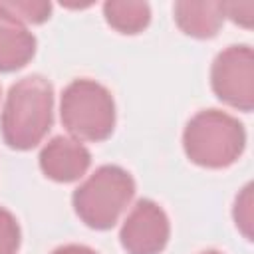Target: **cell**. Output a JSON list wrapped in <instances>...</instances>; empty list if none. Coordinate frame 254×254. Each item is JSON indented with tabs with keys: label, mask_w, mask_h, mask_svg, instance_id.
Segmentation results:
<instances>
[{
	"label": "cell",
	"mask_w": 254,
	"mask_h": 254,
	"mask_svg": "<svg viewBox=\"0 0 254 254\" xmlns=\"http://www.w3.org/2000/svg\"><path fill=\"white\" fill-rule=\"evenodd\" d=\"M185 151L189 159L202 167H228L244 149L242 123L222 111L208 109L194 115L185 129Z\"/></svg>",
	"instance_id": "cell-2"
},
{
	"label": "cell",
	"mask_w": 254,
	"mask_h": 254,
	"mask_svg": "<svg viewBox=\"0 0 254 254\" xmlns=\"http://www.w3.org/2000/svg\"><path fill=\"white\" fill-rule=\"evenodd\" d=\"M62 123L77 139H107L115 125V103L111 93L91 79L71 81L62 95Z\"/></svg>",
	"instance_id": "cell-4"
},
{
	"label": "cell",
	"mask_w": 254,
	"mask_h": 254,
	"mask_svg": "<svg viewBox=\"0 0 254 254\" xmlns=\"http://www.w3.org/2000/svg\"><path fill=\"white\" fill-rule=\"evenodd\" d=\"M2 8L12 14L20 22H32L40 24L50 18L52 4L50 2H0Z\"/></svg>",
	"instance_id": "cell-11"
},
{
	"label": "cell",
	"mask_w": 254,
	"mask_h": 254,
	"mask_svg": "<svg viewBox=\"0 0 254 254\" xmlns=\"http://www.w3.org/2000/svg\"><path fill=\"white\" fill-rule=\"evenodd\" d=\"M103 14L105 20L123 34L141 32L151 18L149 4L145 2H105Z\"/></svg>",
	"instance_id": "cell-10"
},
{
	"label": "cell",
	"mask_w": 254,
	"mask_h": 254,
	"mask_svg": "<svg viewBox=\"0 0 254 254\" xmlns=\"http://www.w3.org/2000/svg\"><path fill=\"white\" fill-rule=\"evenodd\" d=\"M252 12L254 2H222V14L246 28L252 26Z\"/></svg>",
	"instance_id": "cell-14"
},
{
	"label": "cell",
	"mask_w": 254,
	"mask_h": 254,
	"mask_svg": "<svg viewBox=\"0 0 254 254\" xmlns=\"http://www.w3.org/2000/svg\"><path fill=\"white\" fill-rule=\"evenodd\" d=\"M202 254H218V252H202Z\"/></svg>",
	"instance_id": "cell-16"
},
{
	"label": "cell",
	"mask_w": 254,
	"mask_h": 254,
	"mask_svg": "<svg viewBox=\"0 0 254 254\" xmlns=\"http://www.w3.org/2000/svg\"><path fill=\"white\" fill-rule=\"evenodd\" d=\"M234 218H236V226H240L244 236L252 240V230H250L252 226V185H246L242 194L236 198Z\"/></svg>",
	"instance_id": "cell-13"
},
{
	"label": "cell",
	"mask_w": 254,
	"mask_h": 254,
	"mask_svg": "<svg viewBox=\"0 0 254 254\" xmlns=\"http://www.w3.org/2000/svg\"><path fill=\"white\" fill-rule=\"evenodd\" d=\"M212 89L224 103L250 111L254 105V60L248 46H230L212 64Z\"/></svg>",
	"instance_id": "cell-5"
},
{
	"label": "cell",
	"mask_w": 254,
	"mask_h": 254,
	"mask_svg": "<svg viewBox=\"0 0 254 254\" xmlns=\"http://www.w3.org/2000/svg\"><path fill=\"white\" fill-rule=\"evenodd\" d=\"M52 254H95L91 248L87 246H79V244H67V246H62L58 250H54Z\"/></svg>",
	"instance_id": "cell-15"
},
{
	"label": "cell",
	"mask_w": 254,
	"mask_h": 254,
	"mask_svg": "<svg viewBox=\"0 0 254 254\" xmlns=\"http://www.w3.org/2000/svg\"><path fill=\"white\" fill-rule=\"evenodd\" d=\"M121 244L129 254H159L169 240V220L153 200H139L121 228Z\"/></svg>",
	"instance_id": "cell-6"
},
{
	"label": "cell",
	"mask_w": 254,
	"mask_h": 254,
	"mask_svg": "<svg viewBox=\"0 0 254 254\" xmlns=\"http://www.w3.org/2000/svg\"><path fill=\"white\" fill-rule=\"evenodd\" d=\"M20 246V228L16 218L0 206V254H16Z\"/></svg>",
	"instance_id": "cell-12"
},
{
	"label": "cell",
	"mask_w": 254,
	"mask_h": 254,
	"mask_svg": "<svg viewBox=\"0 0 254 254\" xmlns=\"http://www.w3.org/2000/svg\"><path fill=\"white\" fill-rule=\"evenodd\" d=\"M54 91L46 77L28 75L8 91L2 111V137L8 147L28 151L52 127Z\"/></svg>",
	"instance_id": "cell-1"
},
{
	"label": "cell",
	"mask_w": 254,
	"mask_h": 254,
	"mask_svg": "<svg viewBox=\"0 0 254 254\" xmlns=\"http://www.w3.org/2000/svg\"><path fill=\"white\" fill-rule=\"evenodd\" d=\"M135 192V183L127 171L115 165L99 167L73 192L77 216L91 228H111Z\"/></svg>",
	"instance_id": "cell-3"
},
{
	"label": "cell",
	"mask_w": 254,
	"mask_h": 254,
	"mask_svg": "<svg viewBox=\"0 0 254 254\" xmlns=\"http://www.w3.org/2000/svg\"><path fill=\"white\" fill-rule=\"evenodd\" d=\"M179 28L194 38H212L222 26V2H177L173 6Z\"/></svg>",
	"instance_id": "cell-9"
},
{
	"label": "cell",
	"mask_w": 254,
	"mask_h": 254,
	"mask_svg": "<svg viewBox=\"0 0 254 254\" xmlns=\"http://www.w3.org/2000/svg\"><path fill=\"white\" fill-rule=\"evenodd\" d=\"M36 52V38L0 4V71L24 67Z\"/></svg>",
	"instance_id": "cell-8"
},
{
	"label": "cell",
	"mask_w": 254,
	"mask_h": 254,
	"mask_svg": "<svg viewBox=\"0 0 254 254\" xmlns=\"http://www.w3.org/2000/svg\"><path fill=\"white\" fill-rule=\"evenodd\" d=\"M91 157L89 151L67 137L52 139L40 153V165L46 177L58 183H71L77 181L89 167Z\"/></svg>",
	"instance_id": "cell-7"
}]
</instances>
